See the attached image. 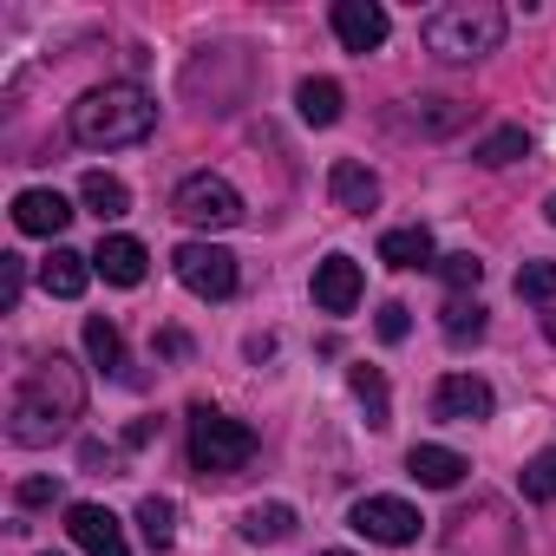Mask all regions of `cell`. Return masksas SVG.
Returning a JSON list of instances; mask_svg holds the SVG:
<instances>
[{
	"instance_id": "obj_7",
	"label": "cell",
	"mask_w": 556,
	"mask_h": 556,
	"mask_svg": "<svg viewBox=\"0 0 556 556\" xmlns=\"http://www.w3.org/2000/svg\"><path fill=\"white\" fill-rule=\"evenodd\" d=\"M354 530H361L367 543H387V549H400V543H419L426 517H419L406 497H361V504H354Z\"/></svg>"
},
{
	"instance_id": "obj_4",
	"label": "cell",
	"mask_w": 556,
	"mask_h": 556,
	"mask_svg": "<svg viewBox=\"0 0 556 556\" xmlns=\"http://www.w3.org/2000/svg\"><path fill=\"white\" fill-rule=\"evenodd\" d=\"M255 458V432L216 406H190V471L203 478H229Z\"/></svg>"
},
{
	"instance_id": "obj_15",
	"label": "cell",
	"mask_w": 556,
	"mask_h": 556,
	"mask_svg": "<svg viewBox=\"0 0 556 556\" xmlns=\"http://www.w3.org/2000/svg\"><path fill=\"white\" fill-rule=\"evenodd\" d=\"M86 282H92V255H79V249H53V255L40 262V289L60 295V302H79Z\"/></svg>"
},
{
	"instance_id": "obj_19",
	"label": "cell",
	"mask_w": 556,
	"mask_h": 556,
	"mask_svg": "<svg viewBox=\"0 0 556 556\" xmlns=\"http://www.w3.org/2000/svg\"><path fill=\"white\" fill-rule=\"evenodd\" d=\"M242 536L249 543H282V536H295V510L289 504H249L242 510Z\"/></svg>"
},
{
	"instance_id": "obj_31",
	"label": "cell",
	"mask_w": 556,
	"mask_h": 556,
	"mask_svg": "<svg viewBox=\"0 0 556 556\" xmlns=\"http://www.w3.org/2000/svg\"><path fill=\"white\" fill-rule=\"evenodd\" d=\"M79 465H86V471H99V478H118V452H112V445H99V439H86V445H79Z\"/></svg>"
},
{
	"instance_id": "obj_16",
	"label": "cell",
	"mask_w": 556,
	"mask_h": 556,
	"mask_svg": "<svg viewBox=\"0 0 556 556\" xmlns=\"http://www.w3.org/2000/svg\"><path fill=\"white\" fill-rule=\"evenodd\" d=\"M380 262H387V268H439V255H432V229H426V223L387 229V236H380Z\"/></svg>"
},
{
	"instance_id": "obj_22",
	"label": "cell",
	"mask_w": 556,
	"mask_h": 556,
	"mask_svg": "<svg viewBox=\"0 0 556 556\" xmlns=\"http://www.w3.org/2000/svg\"><path fill=\"white\" fill-rule=\"evenodd\" d=\"M86 354H92V367H99V374H125V334H118L105 315H92V321H86Z\"/></svg>"
},
{
	"instance_id": "obj_32",
	"label": "cell",
	"mask_w": 556,
	"mask_h": 556,
	"mask_svg": "<svg viewBox=\"0 0 556 556\" xmlns=\"http://www.w3.org/2000/svg\"><path fill=\"white\" fill-rule=\"evenodd\" d=\"M21 275H27L21 255H0V302H8V308H21Z\"/></svg>"
},
{
	"instance_id": "obj_27",
	"label": "cell",
	"mask_w": 556,
	"mask_h": 556,
	"mask_svg": "<svg viewBox=\"0 0 556 556\" xmlns=\"http://www.w3.org/2000/svg\"><path fill=\"white\" fill-rule=\"evenodd\" d=\"M523 497L530 504H556V452H536L523 465Z\"/></svg>"
},
{
	"instance_id": "obj_3",
	"label": "cell",
	"mask_w": 556,
	"mask_h": 556,
	"mask_svg": "<svg viewBox=\"0 0 556 556\" xmlns=\"http://www.w3.org/2000/svg\"><path fill=\"white\" fill-rule=\"evenodd\" d=\"M504 8H491V0H452V8H439V14H426V53H439V60H484V53H497L504 47Z\"/></svg>"
},
{
	"instance_id": "obj_33",
	"label": "cell",
	"mask_w": 556,
	"mask_h": 556,
	"mask_svg": "<svg viewBox=\"0 0 556 556\" xmlns=\"http://www.w3.org/2000/svg\"><path fill=\"white\" fill-rule=\"evenodd\" d=\"M151 439H157V426H151V419H138V426L125 432V445H151Z\"/></svg>"
},
{
	"instance_id": "obj_14",
	"label": "cell",
	"mask_w": 556,
	"mask_h": 556,
	"mask_svg": "<svg viewBox=\"0 0 556 556\" xmlns=\"http://www.w3.org/2000/svg\"><path fill=\"white\" fill-rule=\"evenodd\" d=\"M328 190H334V203H341L348 216H367V210L380 203V177H374L361 157H341V164L328 170Z\"/></svg>"
},
{
	"instance_id": "obj_6",
	"label": "cell",
	"mask_w": 556,
	"mask_h": 556,
	"mask_svg": "<svg viewBox=\"0 0 556 556\" xmlns=\"http://www.w3.org/2000/svg\"><path fill=\"white\" fill-rule=\"evenodd\" d=\"M170 268H177V282L190 295H203V302H229L236 295V255L216 249V242H177Z\"/></svg>"
},
{
	"instance_id": "obj_28",
	"label": "cell",
	"mask_w": 556,
	"mask_h": 556,
	"mask_svg": "<svg viewBox=\"0 0 556 556\" xmlns=\"http://www.w3.org/2000/svg\"><path fill=\"white\" fill-rule=\"evenodd\" d=\"M517 295L523 302H549L556 295V262H523L517 268Z\"/></svg>"
},
{
	"instance_id": "obj_5",
	"label": "cell",
	"mask_w": 556,
	"mask_h": 556,
	"mask_svg": "<svg viewBox=\"0 0 556 556\" xmlns=\"http://www.w3.org/2000/svg\"><path fill=\"white\" fill-rule=\"evenodd\" d=\"M170 216H177V223H190V229H236V223H242V197H236V184H229V177L197 170V177H184V184H177Z\"/></svg>"
},
{
	"instance_id": "obj_8",
	"label": "cell",
	"mask_w": 556,
	"mask_h": 556,
	"mask_svg": "<svg viewBox=\"0 0 556 556\" xmlns=\"http://www.w3.org/2000/svg\"><path fill=\"white\" fill-rule=\"evenodd\" d=\"M66 536H73L86 556H131L125 523H118L105 504H66Z\"/></svg>"
},
{
	"instance_id": "obj_34",
	"label": "cell",
	"mask_w": 556,
	"mask_h": 556,
	"mask_svg": "<svg viewBox=\"0 0 556 556\" xmlns=\"http://www.w3.org/2000/svg\"><path fill=\"white\" fill-rule=\"evenodd\" d=\"M321 556H354V549H321Z\"/></svg>"
},
{
	"instance_id": "obj_18",
	"label": "cell",
	"mask_w": 556,
	"mask_h": 556,
	"mask_svg": "<svg viewBox=\"0 0 556 556\" xmlns=\"http://www.w3.org/2000/svg\"><path fill=\"white\" fill-rule=\"evenodd\" d=\"M79 197H86V210H92L99 223H118V216L131 210V190H125L118 177H105V170H86V184H79Z\"/></svg>"
},
{
	"instance_id": "obj_35",
	"label": "cell",
	"mask_w": 556,
	"mask_h": 556,
	"mask_svg": "<svg viewBox=\"0 0 556 556\" xmlns=\"http://www.w3.org/2000/svg\"><path fill=\"white\" fill-rule=\"evenodd\" d=\"M549 223H556V197H549Z\"/></svg>"
},
{
	"instance_id": "obj_17",
	"label": "cell",
	"mask_w": 556,
	"mask_h": 556,
	"mask_svg": "<svg viewBox=\"0 0 556 556\" xmlns=\"http://www.w3.org/2000/svg\"><path fill=\"white\" fill-rule=\"evenodd\" d=\"M406 471H413L426 491H452V484H458L471 465H465L452 445H413V452H406Z\"/></svg>"
},
{
	"instance_id": "obj_30",
	"label": "cell",
	"mask_w": 556,
	"mask_h": 556,
	"mask_svg": "<svg viewBox=\"0 0 556 556\" xmlns=\"http://www.w3.org/2000/svg\"><path fill=\"white\" fill-rule=\"evenodd\" d=\"M14 497H21L27 510H40V504H60V478H21V484H14Z\"/></svg>"
},
{
	"instance_id": "obj_21",
	"label": "cell",
	"mask_w": 556,
	"mask_h": 556,
	"mask_svg": "<svg viewBox=\"0 0 556 556\" xmlns=\"http://www.w3.org/2000/svg\"><path fill=\"white\" fill-rule=\"evenodd\" d=\"M295 105H302V118H308V125H334V118H341V105H348V92H341L334 79H302Z\"/></svg>"
},
{
	"instance_id": "obj_20",
	"label": "cell",
	"mask_w": 556,
	"mask_h": 556,
	"mask_svg": "<svg viewBox=\"0 0 556 556\" xmlns=\"http://www.w3.org/2000/svg\"><path fill=\"white\" fill-rule=\"evenodd\" d=\"M439 328H445V341H452V348L484 341V308H478V295H452V302H445V315H439Z\"/></svg>"
},
{
	"instance_id": "obj_26",
	"label": "cell",
	"mask_w": 556,
	"mask_h": 556,
	"mask_svg": "<svg viewBox=\"0 0 556 556\" xmlns=\"http://www.w3.org/2000/svg\"><path fill=\"white\" fill-rule=\"evenodd\" d=\"M439 275H445V289H452V295H471V289L484 282V262H478L471 249H465V255H439Z\"/></svg>"
},
{
	"instance_id": "obj_11",
	"label": "cell",
	"mask_w": 556,
	"mask_h": 556,
	"mask_svg": "<svg viewBox=\"0 0 556 556\" xmlns=\"http://www.w3.org/2000/svg\"><path fill=\"white\" fill-rule=\"evenodd\" d=\"M432 419H452V426H471V419H491V387L478 374H445L432 387Z\"/></svg>"
},
{
	"instance_id": "obj_29",
	"label": "cell",
	"mask_w": 556,
	"mask_h": 556,
	"mask_svg": "<svg viewBox=\"0 0 556 556\" xmlns=\"http://www.w3.org/2000/svg\"><path fill=\"white\" fill-rule=\"evenodd\" d=\"M406 328H413V308H406V302H387V308H380V321H374V334H380L387 348H393V341H406Z\"/></svg>"
},
{
	"instance_id": "obj_24",
	"label": "cell",
	"mask_w": 556,
	"mask_h": 556,
	"mask_svg": "<svg viewBox=\"0 0 556 556\" xmlns=\"http://www.w3.org/2000/svg\"><path fill=\"white\" fill-rule=\"evenodd\" d=\"M138 530H144L151 549H170V543H177V504H170V497H144V504H138Z\"/></svg>"
},
{
	"instance_id": "obj_25",
	"label": "cell",
	"mask_w": 556,
	"mask_h": 556,
	"mask_svg": "<svg viewBox=\"0 0 556 556\" xmlns=\"http://www.w3.org/2000/svg\"><path fill=\"white\" fill-rule=\"evenodd\" d=\"M471 157H478V164H491V170H497V164H517V157H530V138H523V131H517V125H504V131H491V138H484V144H478V151H471Z\"/></svg>"
},
{
	"instance_id": "obj_12",
	"label": "cell",
	"mask_w": 556,
	"mask_h": 556,
	"mask_svg": "<svg viewBox=\"0 0 556 556\" xmlns=\"http://www.w3.org/2000/svg\"><path fill=\"white\" fill-rule=\"evenodd\" d=\"M144 268H151V255H144L138 236H99V249H92V275H105L112 289H138V282H144Z\"/></svg>"
},
{
	"instance_id": "obj_23",
	"label": "cell",
	"mask_w": 556,
	"mask_h": 556,
	"mask_svg": "<svg viewBox=\"0 0 556 556\" xmlns=\"http://www.w3.org/2000/svg\"><path fill=\"white\" fill-rule=\"evenodd\" d=\"M348 387H354V400L367 406V426H393V413H387V374H380V367H354Z\"/></svg>"
},
{
	"instance_id": "obj_2",
	"label": "cell",
	"mask_w": 556,
	"mask_h": 556,
	"mask_svg": "<svg viewBox=\"0 0 556 556\" xmlns=\"http://www.w3.org/2000/svg\"><path fill=\"white\" fill-rule=\"evenodd\" d=\"M157 131V105L144 86L118 79V86H92L79 105H73V138L86 151H125V144H144Z\"/></svg>"
},
{
	"instance_id": "obj_9",
	"label": "cell",
	"mask_w": 556,
	"mask_h": 556,
	"mask_svg": "<svg viewBox=\"0 0 556 556\" xmlns=\"http://www.w3.org/2000/svg\"><path fill=\"white\" fill-rule=\"evenodd\" d=\"M387 8H374V0H334V40L348 47V53H380L387 47Z\"/></svg>"
},
{
	"instance_id": "obj_13",
	"label": "cell",
	"mask_w": 556,
	"mask_h": 556,
	"mask_svg": "<svg viewBox=\"0 0 556 556\" xmlns=\"http://www.w3.org/2000/svg\"><path fill=\"white\" fill-rule=\"evenodd\" d=\"M73 223V203L60 190H21L14 197V229L21 236H60Z\"/></svg>"
},
{
	"instance_id": "obj_10",
	"label": "cell",
	"mask_w": 556,
	"mask_h": 556,
	"mask_svg": "<svg viewBox=\"0 0 556 556\" xmlns=\"http://www.w3.org/2000/svg\"><path fill=\"white\" fill-rule=\"evenodd\" d=\"M361 262L354 255H328V262H315V308L321 315H354L361 308Z\"/></svg>"
},
{
	"instance_id": "obj_1",
	"label": "cell",
	"mask_w": 556,
	"mask_h": 556,
	"mask_svg": "<svg viewBox=\"0 0 556 556\" xmlns=\"http://www.w3.org/2000/svg\"><path fill=\"white\" fill-rule=\"evenodd\" d=\"M86 413V380L66 354H47L21 374L14 400H8V439L14 445H53L60 432H73V419Z\"/></svg>"
}]
</instances>
